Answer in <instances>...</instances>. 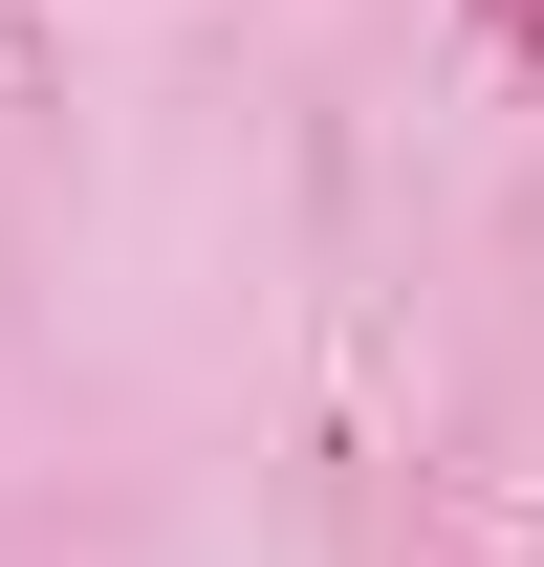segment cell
Segmentation results:
<instances>
[{"instance_id": "obj_1", "label": "cell", "mask_w": 544, "mask_h": 567, "mask_svg": "<svg viewBox=\"0 0 544 567\" xmlns=\"http://www.w3.org/2000/svg\"><path fill=\"white\" fill-rule=\"evenodd\" d=\"M479 44H501V66H544V0H479Z\"/></svg>"}]
</instances>
